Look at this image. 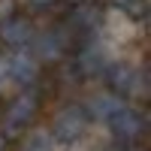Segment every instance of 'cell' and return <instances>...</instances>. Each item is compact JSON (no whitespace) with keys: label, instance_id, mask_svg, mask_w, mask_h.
<instances>
[{"label":"cell","instance_id":"obj_13","mask_svg":"<svg viewBox=\"0 0 151 151\" xmlns=\"http://www.w3.org/2000/svg\"><path fill=\"white\" fill-rule=\"evenodd\" d=\"M0 151H6V136L0 133Z\"/></svg>","mask_w":151,"mask_h":151},{"label":"cell","instance_id":"obj_7","mask_svg":"<svg viewBox=\"0 0 151 151\" xmlns=\"http://www.w3.org/2000/svg\"><path fill=\"white\" fill-rule=\"evenodd\" d=\"M100 24H103V6L97 0H79L73 9H70V27L76 33H94Z\"/></svg>","mask_w":151,"mask_h":151},{"label":"cell","instance_id":"obj_10","mask_svg":"<svg viewBox=\"0 0 151 151\" xmlns=\"http://www.w3.org/2000/svg\"><path fill=\"white\" fill-rule=\"evenodd\" d=\"M115 6H118L127 18H136V21L145 15V0H115Z\"/></svg>","mask_w":151,"mask_h":151},{"label":"cell","instance_id":"obj_11","mask_svg":"<svg viewBox=\"0 0 151 151\" xmlns=\"http://www.w3.org/2000/svg\"><path fill=\"white\" fill-rule=\"evenodd\" d=\"M24 151H52V136L48 133H30L27 142H24Z\"/></svg>","mask_w":151,"mask_h":151},{"label":"cell","instance_id":"obj_2","mask_svg":"<svg viewBox=\"0 0 151 151\" xmlns=\"http://www.w3.org/2000/svg\"><path fill=\"white\" fill-rule=\"evenodd\" d=\"M88 121H91V112L85 106H67L58 112V118L52 121V142H60V145H73L79 142L85 130H88Z\"/></svg>","mask_w":151,"mask_h":151},{"label":"cell","instance_id":"obj_5","mask_svg":"<svg viewBox=\"0 0 151 151\" xmlns=\"http://www.w3.org/2000/svg\"><path fill=\"white\" fill-rule=\"evenodd\" d=\"M106 85L115 97H130V94H139L142 79L130 64H112L106 70Z\"/></svg>","mask_w":151,"mask_h":151},{"label":"cell","instance_id":"obj_4","mask_svg":"<svg viewBox=\"0 0 151 151\" xmlns=\"http://www.w3.org/2000/svg\"><path fill=\"white\" fill-rule=\"evenodd\" d=\"M33 40V21L21 12H12V15L0 18V42L9 48H27Z\"/></svg>","mask_w":151,"mask_h":151},{"label":"cell","instance_id":"obj_8","mask_svg":"<svg viewBox=\"0 0 151 151\" xmlns=\"http://www.w3.org/2000/svg\"><path fill=\"white\" fill-rule=\"evenodd\" d=\"M64 48H67V36L64 33H55V30H48L42 40H40V55L45 60H52V58H60L64 55Z\"/></svg>","mask_w":151,"mask_h":151},{"label":"cell","instance_id":"obj_1","mask_svg":"<svg viewBox=\"0 0 151 151\" xmlns=\"http://www.w3.org/2000/svg\"><path fill=\"white\" fill-rule=\"evenodd\" d=\"M40 115V94L36 91H21L18 97H12L3 109V136H18L33 124V118Z\"/></svg>","mask_w":151,"mask_h":151},{"label":"cell","instance_id":"obj_3","mask_svg":"<svg viewBox=\"0 0 151 151\" xmlns=\"http://www.w3.org/2000/svg\"><path fill=\"white\" fill-rule=\"evenodd\" d=\"M106 121H109V130L115 133L121 142H127V145L139 142L142 136H145V118H142V112H139V109L118 106Z\"/></svg>","mask_w":151,"mask_h":151},{"label":"cell","instance_id":"obj_9","mask_svg":"<svg viewBox=\"0 0 151 151\" xmlns=\"http://www.w3.org/2000/svg\"><path fill=\"white\" fill-rule=\"evenodd\" d=\"M118 106H124V103H121V97L109 94V97H97L94 103H91V106H85V109H88V112H97L100 118H109V115H112V112H115Z\"/></svg>","mask_w":151,"mask_h":151},{"label":"cell","instance_id":"obj_12","mask_svg":"<svg viewBox=\"0 0 151 151\" xmlns=\"http://www.w3.org/2000/svg\"><path fill=\"white\" fill-rule=\"evenodd\" d=\"M58 3V0H27V6L30 9H36V12H45V9H52Z\"/></svg>","mask_w":151,"mask_h":151},{"label":"cell","instance_id":"obj_6","mask_svg":"<svg viewBox=\"0 0 151 151\" xmlns=\"http://www.w3.org/2000/svg\"><path fill=\"white\" fill-rule=\"evenodd\" d=\"M6 76L12 82H18V85H33L36 82V76H40V64H36V58L30 52H24V48H15L9 58H6V64H3Z\"/></svg>","mask_w":151,"mask_h":151}]
</instances>
